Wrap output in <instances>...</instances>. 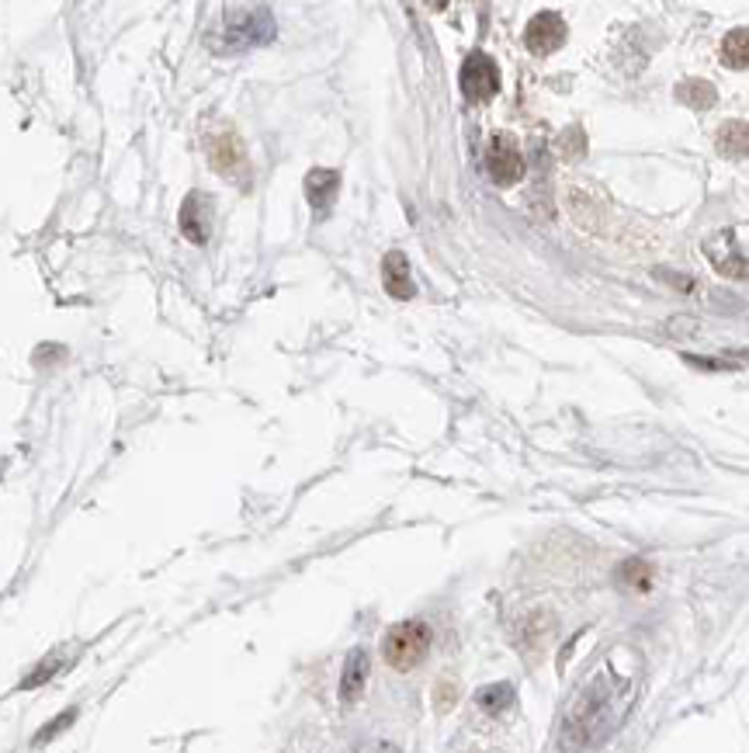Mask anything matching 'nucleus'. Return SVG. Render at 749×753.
Masks as SVG:
<instances>
[{
	"instance_id": "nucleus-1",
	"label": "nucleus",
	"mask_w": 749,
	"mask_h": 753,
	"mask_svg": "<svg viewBox=\"0 0 749 753\" xmlns=\"http://www.w3.org/2000/svg\"><path fill=\"white\" fill-rule=\"evenodd\" d=\"M635 701V684L614 677V670H600L597 677L587 684V688L576 695V701L569 705L566 719H562V733L559 743L566 753H580L600 743L632 708Z\"/></svg>"
},
{
	"instance_id": "nucleus-2",
	"label": "nucleus",
	"mask_w": 749,
	"mask_h": 753,
	"mask_svg": "<svg viewBox=\"0 0 749 753\" xmlns=\"http://www.w3.org/2000/svg\"><path fill=\"white\" fill-rule=\"evenodd\" d=\"M271 39H274V14L268 7H233V11H226L219 49L240 53V49L264 46Z\"/></svg>"
},
{
	"instance_id": "nucleus-3",
	"label": "nucleus",
	"mask_w": 749,
	"mask_h": 753,
	"mask_svg": "<svg viewBox=\"0 0 749 753\" xmlns=\"http://www.w3.org/2000/svg\"><path fill=\"white\" fill-rule=\"evenodd\" d=\"M430 653V629L424 622H399L385 632L382 639V656L392 670L406 674V670L420 667Z\"/></svg>"
},
{
	"instance_id": "nucleus-4",
	"label": "nucleus",
	"mask_w": 749,
	"mask_h": 753,
	"mask_svg": "<svg viewBox=\"0 0 749 753\" xmlns=\"http://www.w3.org/2000/svg\"><path fill=\"white\" fill-rule=\"evenodd\" d=\"M528 171V160H524V153L517 150V143L510 136H493L486 146V174L493 177L500 188H510V184H517Z\"/></svg>"
},
{
	"instance_id": "nucleus-5",
	"label": "nucleus",
	"mask_w": 749,
	"mask_h": 753,
	"mask_svg": "<svg viewBox=\"0 0 749 753\" xmlns=\"http://www.w3.org/2000/svg\"><path fill=\"white\" fill-rule=\"evenodd\" d=\"M458 84H462V94L469 101H489L496 91H500V66L493 63V56L486 53H469L462 63V77H458Z\"/></svg>"
},
{
	"instance_id": "nucleus-6",
	"label": "nucleus",
	"mask_w": 749,
	"mask_h": 753,
	"mask_svg": "<svg viewBox=\"0 0 749 753\" xmlns=\"http://www.w3.org/2000/svg\"><path fill=\"white\" fill-rule=\"evenodd\" d=\"M562 42H566V21H562V14H555V11L535 14V18L528 21V28H524V46H528L535 56L555 53Z\"/></svg>"
},
{
	"instance_id": "nucleus-7",
	"label": "nucleus",
	"mask_w": 749,
	"mask_h": 753,
	"mask_svg": "<svg viewBox=\"0 0 749 753\" xmlns=\"http://www.w3.org/2000/svg\"><path fill=\"white\" fill-rule=\"evenodd\" d=\"M209 164L222 177H240L247 171V150L233 129H222L219 136L209 139Z\"/></svg>"
},
{
	"instance_id": "nucleus-8",
	"label": "nucleus",
	"mask_w": 749,
	"mask_h": 753,
	"mask_svg": "<svg viewBox=\"0 0 749 753\" xmlns=\"http://www.w3.org/2000/svg\"><path fill=\"white\" fill-rule=\"evenodd\" d=\"M704 254L711 257V264H715L722 275L749 278V257H743V250H739V243H736V236H732V233L711 236V240L704 243Z\"/></svg>"
},
{
	"instance_id": "nucleus-9",
	"label": "nucleus",
	"mask_w": 749,
	"mask_h": 753,
	"mask_svg": "<svg viewBox=\"0 0 749 753\" xmlns=\"http://www.w3.org/2000/svg\"><path fill=\"white\" fill-rule=\"evenodd\" d=\"M209 226H212V202L202 191H191L181 205V233L188 236L191 243H209Z\"/></svg>"
},
{
	"instance_id": "nucleus-10",
	"label": "nucleus",
	"mask_w": 749,
	"mask_h": 753,
	"mask_svg": "<svg viewBox=\"0 0 749 753\" xmlns=\"http://www.w3.org/2000/svg\"><path fill=\"white\" fill-rule=\"evenodd\" d=\"M382 285L392 299H413L417 295V285H413L410 275V261H406L403 250H389L382 257Z\"/></svg>"
},
{
	"instance_id": "nucleus-11",
	"label": "nucleus",
	"mask_w": 749,
	"mask_h": 753,
	"mask_svg": "<svg viewBox=\"0 0 749 753\" xmlns=\"http://www.w3.org/2000/svg\"><path fill=\"white\" fill-rule=\"evenodd\" d=\"M368 670H372V663H368L365 649H351L344 660V674H340V701L344 705H354V701L365 695Z\"/></svg>"
},
{
	"instance_id": "nucleus-12",
	"label": "nucleus",
	"mask_w": 749,
	"mask_h": 753,
	"mask_svg": "<svg viewBox=\"0 0 749 753\" xmlns=\"http://www.w3.org/2000/svg\"><path fill=\"white\" fill-rule=\"evenodd\" d=\"M337 191H340V174L337 171L316 167V171L306 174V198H309V205L316 209V216L330 212V205L337 202Z\"/></svg>"
},
{
	"instance_id": "nucleus-13",
	"label": "nucleus",
	"mask_w": 749,
	"mask_h": 753,
	"mask_svg": "<svg viewBox=\"0 0 749 753\" xmlns=\"http://www.w3.org/2000/svg\"><path fill=\"white\" fill-rule=\"evenodd\" d=\"M552 632H555V618L548 615V611H535V615H531L528 622L521 625V636H517V646H521L528 656H538L541 649L548 646Z\"/></svg>"
},
{
	"instance_id": "nucleus-14",
	"label": "nucleus",
	"mask_w": 749,
	"mask_h": 753,
	"mask_svg": "<svg viewBox=\"0 0 749 753\" xmlns=\"http://www.w3.org/2000/svg\"><path fill=\"white\" fill-rule=\"evenodd\" d=\"M718 153L722 157H746L749 153V122H725L722 129H718V139H715Z\"/></svg>"
},
{
	"instance_id": "nucleus-15",
	"label": "nucleus",
	"mask_w": 749,
	"mask_h": 753,
	"mask_svg": "<svg viewBox=\"0 0 749 753\" xmlns=\"http://www.w3.org/2000/svg\"><path fill=\"white\" fill-rule=\"evenodd\" d=\"M722 63L732 70H749V28H736L722 39Z\"/></svg>"
},
{
	"instance_id": "nucleus-16",
	"label": "nucleus",
	"mask_w": 749,
	"mask_h": 753,
	"mask_svg": "<svg viewBox=\"0 0 749 753\" xmlns=\"http://www.w3.org/2000/svg\"><path fill=\"white\" fill-rule=\"evenodd\" d=\"M618 583L625 590L642 594V590L652 587V566L645 563V559H625V563L618 566Z\"/></svg>"
},
{
	"instance_id": "nucleus-17",
	"label": "nucleus",
	"mask_w": 749,
	"mask_h": 753,
	"mask_svg": "<svg viewBox=\"0 0 749 753\" xmlns=\"http://www.w3.org/2000/svg\"><path fill=\"white\" fill-rule=\"evenodd\" d=\"M476 701H479L482 712L500 715V712H507V708L514 705V688H510V684H489V688L479 691Z\"/></svg>"
},
{
	"instance_id": "nucleus-18",
	"label": "nucleus",
	"mask_w": 749,
	"mask_h": 753,
	"mask_svg": "<svg viewBox=\"0 0 749 753\" xmlns=\"http://www.w3.org/2000/svg\"><path fill=\"white\" fill-rule=\"evenodd\" d=\"M677 98L691 108H711L715 105V87H711L708 80H684V84L677 87Z\"/></svg>"
},
{
	"instance_id": "nucleus-19",
	"label": "nucleus",
	"mask_w": 749,
	"mask_h": 753,
	"mask_svg": "<svg viewBox=\"0 0 749 753\" xmlns=\"http://www.w3.org/2000/svg\"><path fill=\"white\" fill-rule=\"evenodd\" d=\"M77 708H66V712L63 715H59V719L56 722H49V726L46 729H39V736H35V747H42V743H49V740H56V736L59 733H63V729H70L73 726V722H77Z\"/></svg>"
},
{
	"instance_id": "nucleus-20",
	"label": "nucleus",
	"mask_w": 749,
	"mask_h": 753,
	"mask_svg": "<svg viewBox=\"0 0 749 753\" xmlns=\"http://www.w3.org/2000/svg\"><path fill=\"white\" fill-rule=\"evenodd\" d=\"M455 701H458L455 681H441V684H437V691H434V708H437V712H448V708H455Z\"/></svg>"
},
{
	"instance_id": "nucleus-21",
	"label": "nucleus",
	"mask_w": 749,
	"mask_h": 753,
	"mask_svg": "<svg viewBox=\"0 0 749 753\" xmlns=\"http://www.w3.org/2000/svg\"><path fill=\"white\" fill-rule=\"evenodd\" d=\"M59 667H63V663H59V656H53V660H42V667L35 670V674H28L21 688H39V684H42V681H49V677H53Z\"/></svg>"
}]
</instances>
